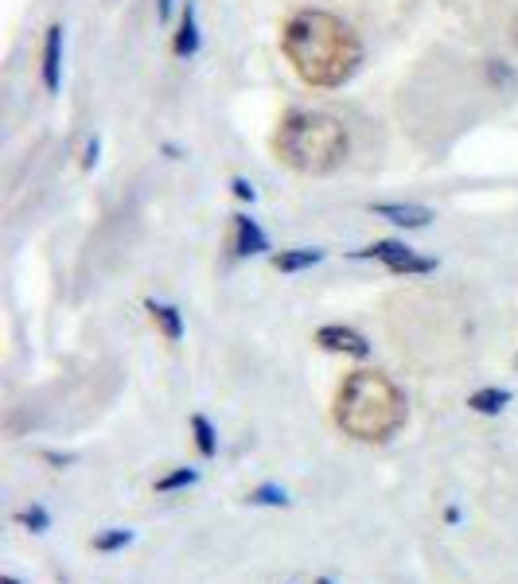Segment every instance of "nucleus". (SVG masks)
Returning <instances> with one entry per match:
<instances>
[{"mask_svg":"<svg viewBox=\"0 0 518 584\" xmlns=\"http://www.w3.org/2000/svg\"><path fill=\"white\" fill-rule=\"evenodd\" d=\"M281 55L312 90H339L363 67L359 32L324 8H300L281 24Z\"/></svg>","mask_w":518,"mask_h":584,"instance_id":"nucleus-1","label":"nucleus"},{"mask_svg":"<svg viewBox=\"0 0 518 584\" xmlns=\"http://www.w3.org/2000/svg\"><path fill=\"white\" fill-rule=\"evenodd\" d=\"M351 152L347 125L320 110H289L273 133V156L296 176H332Z\"/></svg>","mask_w":518,"mask_h":584,"instance_id":"nucleus-2","label":"nucleus"},{"mask_svg":"<svg viewBox=\"0 0 518 584\" xmlns=\"http://www.w3.org/2000/svg\"><path fill=\"white\" fill-rule=\"evenodd\" d=\"M335 425L347 437L382 444L406 425V394L378 370H355L335 390Z\"/></svg>","mask_w":518,"mask_h":584,"instance_id":"nucleus-3","label":"nucleus"},{"mask_svg":"<svg viewBox=\"0 0 518 584\" xmlns=\"http://www.w3.org/2000/svg\"><path fill=\"white\" fill-rule=\"evenodd\" d=\"M355 257L363 261H382L390 273H433L437 261L433 257H421L406 242H394V238H382V242H370L367 250H359Z\"/></svg>","mask_w":518,"mask_h":584,"instance_id":"nucleus-4","label":"nucleus"},{"mask_svg":"<svg viewBox=\"0 0 518 584\" xmlns=\"http://www.w3.org/2000/svg\"><path fill=\"white\" fill-rule=\"evenodd\" d=\"M39 78L47 94H59L63 86V24H51L43 32V63H39Z\"/></svg>","mask_w":518,"mask_h":584,"instance_id":"nucleus-5","label":"nucleus"},{"mask_svg":"<svg viewBox=\"0 0 518 584\" xmlns=\"http://www.w3.org/2000/svg\"><path fill=\"white\" fill-rule=\"evenodd\" d=\"M316 343L332 355H351V359H367L370 343L367 335H359L355 328H343V324H328V328L316 331Z\"/></svg>","mask_w":518,"mask_h":584,"instance_id":"nucleus-6","label":"nucleus"},{"mask_svg":"<svg viewBox=\"0 0 518 584\" xmlns=\"http://www.w3.org/2000/svg\"><path fill=\"white\" fill-rule=\"evenodd\" d=\"M269 250V238L250 215H234L230 219V254L234 257H258Z\"/></svg>","mask_w":518,"mask_h":584,"instance_id":"nucleus-7","label":"nucleus"},{"mask_svg":"<svg viewBox=\"0 0 518 584\" xmlns=\"http://www.w3.org/2000/svg\"><path fill=\"white\" fill-rule=\"evenodd\" d=\"M370 215L394 222V226H402V230H425L429 222L437 219V215H433L429 207H421V203H370Z\"/></svg>","mask_w":518,"mask_h":584,"instance_id":"nucleus-8","label":"nucleus"},{"mask_svg":"<svg viewBox=\"0 0 518 584\" xmlns=\"http://www.w3.org/2000/svg\"><path fill=\"white\" fill-rule=\"evenodd\" d=\"M199 51V20H195V4L187 0L184 12H180V28L172 36V55L176 59H191Z\"/></svg>","mask_w":518,"mask_h":584,"instance_id":"nucleus-9","label":"nucleus"},{"mask_svg":"<svg viewBox=\"0 0 518 584\" xmlns=\"http://www.w3.org/2000/svg\"><path fill=\"white\" fill-rule=\"evenodd\" d=\"M148 316H152V324L164 331V339L168 343H180L184 339V316H180V308L176 304H160V300H148Z\"/></svg>","mask_w":518,"mask_h":584,"instance_id":"nucleus-10","label":"nucleus"},{"mask_svg":"<svg viewBox=\"0 0 518 584\" xmlns=\"http://www.w3.org/2000/svg\"><path fill=\"white\" fill-rule=\"evenodd\" d=\"M320 261H324V250L300 246V250H281V254H273V269H277V273H300V269H312V265H320Z\"/></svg>","mask_w":518,"mask_h":584,"instance_id":"nucleus-11","label":"nucleus"},{"mask_svg":"<svg viewBox=\"0 0 518 584\" xmlns=\"http://www.w3.org/2000/svg\"><path fill=\"white\" fill-rule=\"evenodd\" d=\"M511 402V394L507 390H499V386H487V390H476L472 398H468V409L472 413H483V417H495V413H503Z\"/></svg>","mask_w":518,"mask_h":584,"instance_id":"nucleus-12","label":"nucleus"},{"mask_svg":"<svg viewBox=\"0 0 518 584\" xmlns=\"http://www.w3.org/2000/svg\"><path fill=\"white\" fill-rule=\"evenodd\" d=\"M191 433H195V448H199V456H215L219 452V437H215V425L203 417V413H195L191 417Z\"/></svg>","mask_w":518,"mask_h":584,"instance_id":"nucleus-13","label":"nucleus"},{"mask_svg":"<svg viewBox=\"0 0 518 584\" xmlns=\"http://www.w3.org/2000/svg\"><path fill=\"white\" fill-rule=\"evenodd\" d=\"M195 479H199V472H195V468H176V472H168V475H160V479H156V491H160V495H168V491L191 487Z\"/></svg>","mask_w":518,"mask_h":584,"instance_id":"nucleus-14","label":"nucleus"},{"mask_svg":"<svg viewBox=\"0 0 518 584\" xmlns=\"http://www.w3.org/2000/svg\"><path fill=\"white\" fill-rule=\"evenodd\" d=\"M487 82H491V86H499V90H515L518 74L511 71V63H499V59H491V63H487Z\"/></svg>","mask_w":518,"mask_h":584,"instance_id":"nucleus-15","label":"nucleus"},{"mask_svg":"<svg viewBox=\"0 0 518 584\" xmlns=\"http://www.w3.org/2000/svg\"><path fill=\"white\" fill-rule=\"evenodd\" d=\"M250 503H254V507H289V495H285L281 487L265 483L258 491H250Z\"/></svg>","mask_w":518,"mask_h":584,"instance_id":"nucleus-16","label":"nucleus"},{"mask_svg":"<svg viewBox=\"0 0 518 584\" xmlns=\"http://www.w3.org/2000/svg\"><path fill=\"white\" fill-rule=\"evenodd\" d=\"M129 542H133V530H106V534L94 538V549L98 553H113V549H125Z\"/></svg>","mask_w":518,"mask_h":584,"instance_id":"nucleus-17","label":"nucleus"},{"mask_svg":"<svg viewBox=\"0 0 518 584\" xmlns=\"http://www.w3.org/2000/svg\"><path fill=\"white\" fill-rule=\"evenodd\" d=\"M20 522H24L32 534H43V530L51 526V518H47V511H43V507H28V511H20Z\"/></svg>","mask_w":518,"mask_h":584,"instance_id":"nucleus-18","label":"nucleus"},{"mask_svg":"<svg viewBox=\"0 0 518 584\" xmlns=\"http://www.w3.org/2000/svg\"><path fill=\"white\" fill-rule=\"evenodd\" d=\"M230 191H234V199H242V203H254V199H258L254 183L246 180V176H234V180H230Z\"/></svg>","mask_w":518,"mask_h":584,"instance_id":"nucleus-19","label":"nucleus"},{"mask_svg":"<svg viewBox=\"0 0 518 584\" xmlns=\"http://www.w3.org/2000/svg\"><path fill=\"white\" fill-rule=\"evenodd\" d=\"M98 152H102V141L94 137V141L86 145V152H82V168H94V164H98Z\"/></svg>","mask_w":518,"mask_h":584,"instance_id":"nucleus-20","label":"nucleus"},{"mask_svg":"<svg viewBox=\"0 0 518 584\" xmlns=\"http://www.w3.org/2000/svg\"><path fill=\"white\" fill-rule=\"evenodd\" d=\"M172 4H176V0H156V20H160V24L172 20Z\"/></svg>","mask_w":518,"mask_h":584,"instance_id":"nucleus-21","label":"nucleus"},{"mask_svg":"<svg viewBox=\"0 0 518 584\" xmlns=\"http://www.w3.org/2000/svg\"><path fill=\"white\" fill-rule=\"evenodd\" d=\"M47 464H59V468H67V464H71V456H59V452H47Z\"/></svg>","mask_w":518,"mask_h":584,"instance_id":"nucleus-22","label":"nucleus"},{"mask_svg":"<svg viewBox=\"0 0 518 584\" xmlns=\"http://www.w3.org/2000/svg\"><path fill=\"white\" fill-rule=\"evenodd\" d=\"M0 584H20V581H12V577H0Z\"/></svg>","mask_w":518,"mask_h":584,"instance_id":"nucleus-23","label":"nucleus"},{"mask_svg":"<svg viewBox=\"0 0 518 584\" xmlns=\"http://www.w3.org/2000/svg\"><path fill=\"white\" fill-rule=\"evenodd\" d=\"M316 584H332V581H328V577H320V581H316Z\"/></svg>","mask_w":518,"mask_h":584,"instance_id":"nucleus-24","label":"nucleus"},{"mask_svg":"<svg viewBox=\"0 0 518 584\" xmlns=\"http://www.w3.org/2000/svg\"><path fill=\"white\" fill-rule=\"evenodd\" d=\"M515 370H518V359H515Z\"/></svg>","mask_w":518,"mask_h":584,"instance_id":"nucleus-25","label":"nucleus"}]
</instances>
